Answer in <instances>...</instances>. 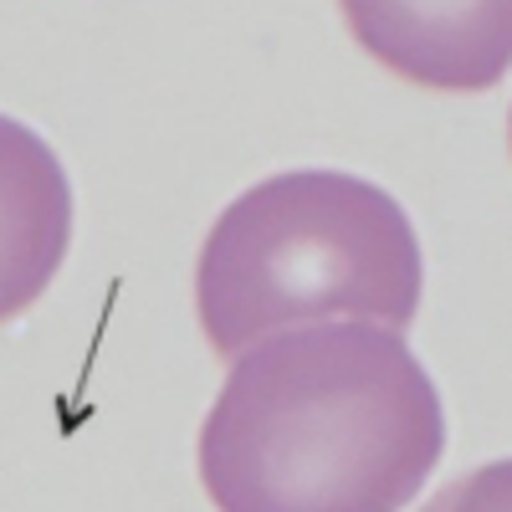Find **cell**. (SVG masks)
<instances>
[{"mask_svg":"<svg viewBox=\"0 0 512 512\" xmlns=\"http://www.w3.org/2000/svg\"><path fill=\"white\" fill-rule=\"evenodd\" d=\"M446 451L436 379L374 323H308L231 359L200 425L216 512H405Z\"/></svg>","mask_w":512,"mask_h":512,"instance_id":"obj_1","label":"cell"},{"mask_svg":"<svg viewBox=\"0 0 512 512\" xmlns=\"http://www.w3.org/2000/svg\"><path fill=\"white\" fill-rule=\"evenodd\" d=\"M420 287V241L390 190L344 169H287L216 216L195 267V313L210 349L236 359L308 323L400 333Z\"/></svg>","mask_w":512,"mask_h":512,"instance_id":"obj_2","label":"cell"},{"mask_svg":"<svg viewBox=\"0 0 512 512\" xmlns=\"http://www.w3.org/2000/svg\"><path fill=\"white\" fill-rule=\"evenodd\" d=\"M354 41L395 77L487 93L512 67V0H338Z\"/></svg>","mask_w":512,"mask_h":512,"instance_id":"obj_3","label":"cell"},{"mask_svg":"<svg viewBox=\"0 0 512 512\" xmlns=\"http://www.w3.org/2000/svg\"><path fill=\"white\" fill-rule=\"evenodd\" d=\"M72 246V180L57 149L0 113V323L41 303Z\"/></svg>","mask_w":512,"mask_h":512,"instance_id":"obj_4","label":"cell"},{"mask_svg":"<svg viewBox=\"0 0 512 512\" xmlns=\"http://www.w3.org/2000/svg\"><path fill=\"white\" fill-rule=\"evenodd\" d=\"M420 512H512V456L446 482Z\"/></svg>","mask_w":512,"mask_h":512,"instance_id":"obj_5","label":"cell"},{"mask_svg":"<svg viewBox=\"0 0 512 512\" xmlns=\"http://www.w3.org/2000/svg\"><path fill=\"white\" fill-rule=\"evenodd\" d=\"M507 144H512V113H507Z\"/></svg>","mask_w":512,"mask_h":512,"instance_id":"obj_6","label":"cell"}]
</instances>
